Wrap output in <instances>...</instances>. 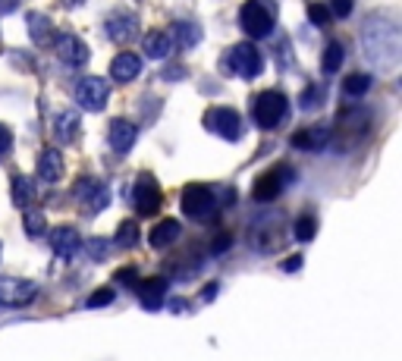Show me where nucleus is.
I'll use <instances>...</instances> for the list:
<instances>
[{
  "instance_id": "obj_45",
  "label": "nucleus",
  "mask_w": 402,
  "mask_h": 361,
  "mask_svg": "<svg viewBox=\"0 0 402 361\" xmlns=\"http://www.w3.org/2000/svg\"><path fill=\"white\" fill-rule=\"evenodd\" d=\"M85 0H63V6H82Z\"/></svg>"
},
{
  "instance_id": "obj_8",
  "label": "nucleus",
  "mask_w": 402,
  "mask_h": 361,
  "mask_svg": "<svg viewBox=\"0 0 402 361\" xmlns=\"http://www.w3.org/2000/svg\"><path fill=\"white\" fill-rule=\"evenodd\" d=\"M160 183L151 176V173H138L136 179V189H132V207H136L138 217H151V214L160 211Z\"/></svg>"
},
{
  "instance_id": "obj_10",
  "label": "nucleus",
  "mask_w": 402,
  "mask_h": 361,
  "mask_svg": "<svg viewBox=\"0 0 402 361\" xmlns=\"http://www.w3.org/2000/svg\"><path fill=\"white\" fill-rule=\"evenodd\" d=\"M239 25H242V32L249 38H267L273 32V16L264 4L249 0V4H242V10H239Z\"/></svg>"
},
{
  "instance_id": "obj_40",
  "label": "nucleus",
  "mask_w": 402,
  "mask_h": 361,
  "mask_svg": "<svg viewBox=\"0 0 402 361\" xmlns=\"http://www.w3.org/2000/svg\"><path fill=\"white\" fill-rule=\"evenodd\" d=\"M230 245H233V236H230V232H220V236L214 239V251H223V249H230Z\"/></svg>"
},
{
  "instance_id": "obj_17",
  "label": "nucleus",
  "mask_w": 402,
  "mask_h": 361,
  "mask_svg": "<svg viewBox=\"0 0 402 361\" xmlns=\"http://www.w3.org/2000/svg\"><path fill=\"white\" fill-rule=\"evenodd\" d=\"M107 142H110V148L117 151V155L132 151V145H136V126L126 123V119H113L110 132H107Z\"/></svg>"
},
{
  "instance_id": "obj_26",
  "label": "nucleus",
  "mask_w": 402,
  "mask_h": 361,
  "mask_svg": "<svg viewBox=\"0 0 402 361\" xmlns=\"http://www.w3.org/2000/svg\"><path fill=\"white\" fill-rule=\"evenodd\" d=\"M346 60V48L339 41H330L324 51V60H320V70L327 72V76H333V72H339V66H343Z\"/></svg>"
},
{
  "instance_id": "obj_6",
  "label": "nucleus",
  "mask_w": 402,
  "mask_h": 361,
  "mask_svg": "<svg viewBox=\"0 0 402 361\" xmlns=\"http://www.w3.org/2000/svg\"><path fill=\"white\" fill-rule=\"evenodd\" d=\"M72 198L85 207V214H100L110 204V189H107L104 179L98 176H82L72 185Z\"/></svg>"
},
{
  "instance_id": "obj_23",
  "label": "nucleus",
  "mask_w": 402,
  "mask_h": 361,
  "mask_svg": "<svg viewBox=\"0 0 402 361\" xmlns=\"http://www.w3.org/2000/svg\"><path fill=\"white\" fill-rule=\"evenodd\" d=\"M25 22H29L32 41H38V44H51L53 25H51V19L44 16V13H29V16H25Z\"/></svg>"
},
{
  "instance_id": "obj_35",
  "label": "nucleus",
  "mask_w": 402,
  "mask_h": 361,
  "mask_svg": "<svg viewBox=\"0 0 402 361\" xmlns=\"http://www.w3.org/2000/svg\"><path fill=\"white\" fill-rule=\"evenodd\" d=\"M330 16H337V19H346L352 13V0H330Z\"/></svg>"
},
{
  "instance_id": "obj_41",
  "label": "nucleus",
  "mask_w": 402,
  "mask_h": 361,
  "mask_svg": "<svg viewBox=\"0 0 402 361\" xmlns=\"http://www.w3.org/2000/svg\"><path fill=\"white\" fill-rule=\"evenodd\" d=\"M19 10V0H0V16H6V13H16Z\"/></svg>"
},
{
  "instance_id": "obj_2",
  "label": "nucleus",
  "mask_w": 402,
  "mask_h": 361,
  "mask_svg": "<svg viewBox=\"0 0 402 361\" xmlns=\"http://www.w3.org/2000/svg\"><path fill=\"white\" fill-rule=\"evenodd\" d=\"M286 242V223L283 214H261L254 217V223L249 226V245L261 255H273L280 251Z\"/></svg>"
},
{
  "instance_id": "obj_20",
  "label": "nucleus",
  "mask_w": 402,
  "mask_h": 361,
  "mask_svg": "<svg viewBox=\"0 0 402 361\" xmlns=\"http://www.w3.org/2000/svg\"><path fill=\"white\" fill-rule=\"evenodd\" d=\"M327 142H330V132H327L324 126L299 129L296 136H292V148H302V151H320Z\"/></svg>"
},
{
  "instance_id": "obj_36",
  "label": "nucleus",
  "mask_w": 402,
  "mask_h": 361,
  "mask_svg": "<svg viewBox=\"0 0 402 361\" xmlns=\"http://www.w3.org/2000/svg\"><path fill=\"white\" fill-rule=\"evenodd\" d=\"M117 283H126V286H132V289H136V286H138V270H136V267L117 270Z\"/></svg>"
},
{
  "instance_id": "obj_33",
  "label": "nucleus",
  "mask_w": 402,
  "mask_h": 361,
  "mask_svg": "<svg viewBox=\"0 0 402 361\" xmlns=\"http://www.w3.org/2000/svg\"><path fill=\"white\" fill-rule=\"evenodd\" d=\"M85 249H89L91 261H104L107 255H110V245H107V239H100V236L89 239V242H85Z\"/></svg>"
},
{
  "instance_id": "obj_30",
  "label": "nucleus",
  "mask_w": 402,
  "mask_h": 361,
  "mask_svg": "<svg viewBox=\"0 0 402 361\" xmlns=\"http://www.w3.org/2000/svg\"><path fill=\"white\" fill-rule=\"evenodd\" d=\"M117 245L119 249H132V245H138V223L136 220H123V223H119Z\"/></svg>"
},
{
  "instance_id": "obj_18",
  "label": "nucleus",
  "mask_w": 402,
  "mask_h": 361,
  "mask_svg": "<svg viewBox=\"0 0 402 361\" xmlns=\"http://www.w3.org/2000/svg\"><path fill=\"white\" fill-rule=\"evenodd\" d=\"M138 72H142V60L136 57V53H117V57H113V63H110V76L117 79V82H132V79L138 76Z\"/></svg>"
},
{
  "instance_id": "obj_15",
  "label": "nucleus",
  "mask_w": 402,
  "mask_h": 361,
  "mask_svg": "<svg viewBox=\"0 0 402 361\" xmlns=\"http://www.w3.org/2000/svg\"><path fill=\"white\" fill-rule=\"evenodd\" d=\"M136 292H138V302H142L145 311H157L160 305H164V296H167V280L164 277L138 280Z\"/></svg>"
},
{
  "instance_id": "obj_27",
  "label": "nucleus",
  "mask_w": 402,
  "mask_h": 361,
  "mask_svg": "<svg viewBox=\"0 0 402 361\" xmlns=\"http://www.w3.org/2000/svg\"><path fill=\"white\" fill-rule=\"evenodd\" d=\"M35 198V185H32L29 176H13V204L16 207H25Z\"/></svg>"
},
{
  "instance_id": "obj_28",
  "label": "nucleus",
  "mask_w": 402,
  "mask_h": 361,
  "mask_svg": "<svg viewBox=\"0 0 402 361\" xmlns=\"http://www.w3.org/2000/svg\"><path fill=\"white\" fill-rule=\"evenodd\" d=\"M292 232H296L299 242H311V239L318 236V217H314V214H302L296 220V226H292Z\"/></svg>"
},
{
  "instance_id": "obj_22",
  "label": "nucleus",
  "mask_w": 402,
  "mask_h": 361,
  "mask_svg": "<svg viewBox=\"0 0 402 361\" xmlns=\"http://www.w3.org/2000/svg\"><path fill=\"white\" fill-rule=\"evenodd\" d=\"M53 129H57V138L60 142H76L79 132H82V126H79V113L76 110H63L57 119H53Z\"/></svg>"
},
{
  "instance_id": "obj_38",
  "label": "nucleus",
  "mask_w": 402,
  "mask_h": 361,
  "mask_svg": "<svg viewBox=\"0 0 402 361\" xmlns=\"http://www.w3.org/2000/svg\"><path fill=\"white\" fill-rule=\"evenodd\" d=\"M320 98H324V95H320L318 85H308L305 98H302V107H318V104H320Z\"/></svg>"
},
{
  "instance_id": "obj_24",
  "label": "nucleus",
  "mask_w": 402,
  "mask_h": 361,
  "mask_svg": "<svg viewBox=\"0 0 402 361\" xmlns=\"http://www.w3.org/2000/svg\"><path fill=\"white\" fill-rule=\"evenodd\" d=\"M142 44L151 60H164L167 53H170V35H164V32H148Z\"/></svg>"
},
{
  "instance_id": "obj_7",
  "label": "nucleus",
  "mask_w": 402,
  "mask_h": 361,
  "mask_svg": "<svg viewBox=\"0 0 402 361\" xmlns=\"http://www.w3.org/2000/svg\"><path fill=\"white\" fill-rule=\"evenodd\" d=\"M223 70L233 72V76H239V79H254V76H261V70H264V60H261V53L254 44H236V48L223 57Z\"/></svg>"
},
{
  "instance_id": "obj_16",
  "label": "nucleus",
  "mask_w": 402,
  "mask_h": 361,
  "mask_svg": "<svg viewBox=\"0 0 402 361\" xmlns=\"http://www.w3.org/2000/svg\"><path fill=\"white\" fill-rule=\"evenodd\" d=\"M51 249L57 258H72L79 249H82V236H79L72 226H57V230H51Z\"/></svg>"
},
{
  "instance_id": "obj_44",
  "label": "nucleus",
  "mask_w": 402,
  "mask_h": 361,
  "mask_svg": "<svg viewBox=\"0 0 402 361\" xmlns=\"http://www.w3.org/2000/svg\"><path fill=\"white\" fill-rule=\"evenodd\" d=\"M186 76V70H170L167 72V79H183Z\"/></svg>"
},
{
  "instance_id": "obj_32",
  "label": "nucleus",
  "mask_w": 402,
  "mask_h": 361,
  "mask_svg": "<svg viewBox=\"0 0 402 361\" xmlns=\"http://www.w3.org/2000/svg\"><path fill=\"white\" fill-rule=\"evenodd\" d=\"M113 298H117V292L110 289V286H100V289H95V296H89V308H104V305H110Z\"/></svg>"
},
{
  "instance_id": "obj_43",
  "label": "nucleus",
  "mask_w": 402,
  "mask_h": 361,
  "mask_svg": "<svg viewBox=\"0 0 402 361\" xmlns=\"http://www.w3.org/2000/svg\"><path fill=\"white\" fill-rule=\"evenodd\" d=\"M170 308H173V311H186V302H183V298H173Z\"/></svg>"
},
{
  "instance_id": "obj_37",
  "label": "nucleus",
  "mask_w": 402,
  "mask_h": 361,
  "mask_svg": "<svg viewBox=\"0 0 402 361\" xmlns=\"http://www.w3.org/2000/svg\"><path fill=\"white\" fill-rule=\"evenodd\" d=\"M10 148H13V132L6 129L4 123H0V157L10 155Z\"/></svg>"
},
{
  "instance_id": "obj_39",
  "label": "nucleus",
  "mask_w": 402,
  "mask_h": 361,
  "mask_svg": "<svg viewBox=\"0 0 402 361\" xmlns=\"http://www.w3.org/2000/svg\"><path fill=\"white\" fill-rule=\"evenodd\" d=\"M302 264H305V261H302V255H292V258L283 261V270H286V273H296V270H302Z\"/></svg>"
},
{
  "instance_id": "obj_34",
  "label": "nucleus",
  "mask_w": 402,
  "mask_h": 361,
  "mask_svg": "<svg viewBox=\"0 0 402 361\" xmlns=\"http://www.w3.org/2000/svg\"><path fill=\"white\" fill-rule=\"evenodd\" d=\"M308 16H311L314 25H327V19H330V10H327V4H311V6H308Z\"/></svg>"
},
{
  "instance_id": "obj_29",
  "label": "nucleus",
  "mask_w": 402,
  "mask_h": 361,
  "mask_svg": "<svg viewBox=\"0 0 402 361\" xmlns=\"http://www.w3.org/2000/svg\"><path fill=\"white\" fill-rule=\"evenodd\" d=\"M368 88H371V76H368V72H352V76L343 82V91L349 98H361Z\"/></svg>"
},
{
  "instance_id": "obj_14",
  "label": "nucleus",
  "mask_w": 402,
  "mask_h": 361,
  "mask_svg": "<svg viewBox=\"0 0 402 361\" xmlns=\"http://www.w3.org/2000/svg\"><path fill=\"white\" fill-rule=\"evenodd\" d=\"M53 51H57V57L63 60V63L70 66H85L89 63V44L82 41L79 35H60L57 41H53Z\"/></svg>"
},
{
  "instance_id": "obj_1",
  "label": "nucleus",
  "mask_w": 402,
  "mask_h": 361,
  "mask_svg": "<svg viewBox=\"0 0 402 361\" xmlns=\"http://www.w3.org/2000/svg\"><path fill=\"white\" fill-rule=\"evenodd\" d=\"M402 35L396 19L390 16H371L361 29V48L371 63H377L380 70H396L399 66V51H402Z\"/></svg>"
},
{
  "instance_id": "obj_4",
  "label": "nucleus",
  "mask_w": 402,
  "mask_h": 361,
  "mask_svg": "<svg viewBox=\"0 0 402 361\" xmlns=\"http://www.w3.org/2000/svg\"><path fill=\"white\" fill-rule=\"evenodd\" d=\"M179 207H183V214L186 217H192V220H211L214 214H217V207H220V198H217V192H214L211 185L192 183V185H186L183 189Z\"/></svg>"
},
{
  "instance_id": "obj_42",
  "label": "nucleus",
  "mask_w": 402,
  "mask_h": 361,
  "mask_svg": "<svg viewBox=\"0 0 402 361\" xmlns=\"http://www.w3.org/2000/svg\"><path fill=\"white\" fill-rule=\"evenodd\" d=\"M217 289H220L217 283H207L205 286V302H214V298H217Z\"/></svg>"
},
{
  "instance_id": "obj_19",
  "label": "nucleus",
  "mask_w": 402,
  "mask_h": 361,
  "mask_svg": "<svg viewBox=\"0 0 402 361\" xmlns=\"http://www.w3.org/2000/svg\"><path fill=\"white\" fill-rule=\"evenodd\" d=\"M179 236H183V230H179L176 220H160L157 226H151L148 245H151V249H170V245L176 242Z\"/></svg>"
},
{
  "instance_id": "obj_3",
  "label": "nucleus",
  "mask_w": 402,
  "mask_h": 361,
  "mask_svg": "<svg viewBox=\"0 0 402 361\" xmlns=\"http://www.w3.org/2000/svg\"><path fill=\"white\" fill-rule=\"evenodd\" d=\"M286 113H290V101H286V95L277 88L261 91L252 104V117L261 129H277V126L286 119Z\"/></svg>"
},
{
  "instance_id": "obj_21",
  "label": "nucleus",
  "mask_w": 402,
  "mask_h": 361,
  "mask_svg": "<svg viewBox=\"0 0 402 361\" xmlns=\"http://www.w3.org/2000/svg\"><path fill=\"white\" fill-rule=\"evenodd\" d=\"M38 176H41L44 183H57V179L63 176V157H60V151L44 148L41 155H38Z\"/></svg>"
},
{
  "instance_id": "obj_5",
  "label": "nucleus",
  "mask_w": 402,
  "mask_h": 361,
  "mask_svg": "<svg viewBox=\"0 0 402 361\" xmlns=\"http://www.w3.org/2000/svg\"><path fill=\"white\" fill-rule=\"evenodd\" d=\"M292 179H296V173H292L286 164L273 166V170L261 173V176L254 179V185H252V198H254V202H261V204L277 202V198L283 195V189L292 183Z\"/></svg>"
},
{
  "instance_id": "obj_11",
  "label": "nucleus",
  "mask_w": 402,
  "mask_h": 361,
  "mask_svg": "<svg viewBox=\"0 0 402 361\" xmlns=\"http://www.w3.org/2000/svg\"><path fill=\"white\" fill-rule=\"evenodd\" d=\"M38 286L32 280H16V277H0V308H25L35 302Z\"/></svg>"
},
{
  "instance_id": "obj_9",
  "label": "nucleus",
  "mask_w": 402,
  "mask_h": 361,
  "mask_svg": "<svg viewBox=\"0 0 402 361\" xmlns=\"http://www.w3.org/2000/svg\"><path fill=\"white\" fill-rule=\"evenodd\" d=\"M205 129H211L214 136L226 138V142H236L242 136V117L233 107H211L205 113Z\"/></svg>"
},
{
  "instance_id": "obj_12",
  "label": "nucleus",
  "mask_w": 402,
  "mask_h": 361,
  "mask_svg": "<svg viewBox=\"0 0 402 361\" xmlns=\"http://www.w3.org/2000/svg\"><path fill=\"white\" fill-rule=\"evenodd\" d=\"M107 98H110V85L100 76H89L76 85V101H79V107H85V110H100V107L107 104Z\"/></svg>"
},
{
  "instance_id": "obj_13",
  "label": "nucleus",
  "mask_w": 402,
  "mask_h": 361,
  "mask_svg": "<svg viewBox=\"0 0 402 361\" xmlns=\"http://www.w3.org/2000/svg\"><path fill=\"white\" fill-rule=\"evenodd\" d=\"M104 32L110 35V41H129V38L138 35V16L129 10H117L107 16Z\"/></svg>"
},
{
  "instance_id": "obj_25",
  "label": "nucleus",
  "mask_w": 402,
  "mask_h": 361,
  "mask_svg": "<svg viewBox=\"0 0 402 361\" xmlns=\"http://www.w3.org/2000/svg\"><path fill=\"white\" fill-rule=\"evenodd\" d=\"M173 38H176L183 48H195V44L201 41V25L189 22V19H183V22L173 25Z\"/></svg>"
},
{
  "instance_id": "obj_31",
  "label": "nucleus",
  "mask_w": 402,
  "mask_h": 361,
  "mask_svg": "<svg viewBox=\"0 0 402 361\" xmlns=\"http://www.w3.org/2000/svg\"><path fill=\"white\" fill-rule=\"evenodd\" d=\"M22 226H25V232H29V236H44V230H48V223H44V214H38V211L25 214Z\"/></svg>"
}]
</instances>
